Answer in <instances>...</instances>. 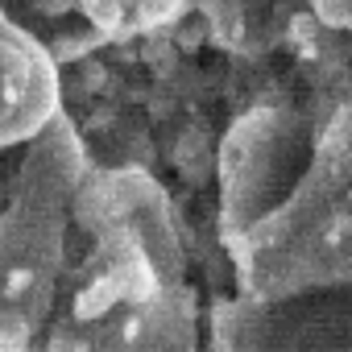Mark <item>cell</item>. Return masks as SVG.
I'll return each instance as SVG.
<instances>
[{
    "instance_id": "cell-1",
    "label": "cell",
    "mask_w": 352,
    "mask_h": 352,
    "mask_svg": "<svg viewBox=\"0 0 352 352\" xmlns=\"http://www.w3.org/2000/svg\"><path fill=\"white\" fill-rule=\"evenodd\" d=\"M83 149L58 112L34 141L0 212V352H25L50 323L67 257Z\"/></svg>"
},
{
    "instance_id": "cell-2",
    "label": "cell",
    "mask_w": 352,
    "mask_h": 352,
    "mask_svg": "<svg viewBox=\"0 0 352 352\" xmlns=\"http://www.w3.org/2000/svg\"><path fill=\"white\" fill-rule=\"evenodd\" d=\"M54 116H58L54 58L0 5V145L34 141Z\"/></svg>"
},
{
    "instance_id": "cell-3",
    "label": "cell",
    "mask_w": 352,
    "mask_h": 352,
    "mask_svg": "<svg viewBox=\"0 0 352 352\" xmlns=\"http://www.w3.org/2000/svg\"><path fill=\"white\" fill-rule=\"evenodd\" d=\"M83 9L91 13V21L100 30H124V25H137V21H149L162 13L157 0H83Z\"/></svg>"
}]
</instances>
